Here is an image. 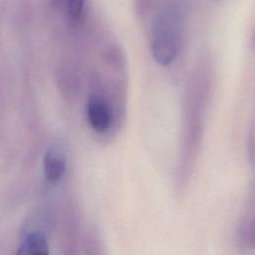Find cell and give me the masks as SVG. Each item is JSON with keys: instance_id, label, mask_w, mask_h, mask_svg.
<instances>
[{"instance_id": "obj_1", "label": "cell", "mask_w": 255, "mask_h": 255, "mask_svg": "<svg viewBox=\"0 0 255 255\" xmlns=\"http://www.w3.org/2000/svg\"><path fill=\"white\" fill-rule=\"evenodd\" d=\"M181 36V20L177 11L164 9L155 19L152 28L151 54L161 66H167L177 57Z\"/></svg>"}, {"instance_id": "obj_6", "label": "cell", "mask_w": 255, "mask_h": 255, "mask_svg": "<svg viewBox=\"0 0 255 255\" xmlns=\"http://www.w3.org/2000/svg\"><path fill=\"white\" fill-rule=\"evenodd\" d=\"M251 43H252V47L255 49V29H254V32H253V35H252Z\"/></svg>"}, {"instance_id": "obj_2", "label": "cell", "mask_w": 255, "mask_h": 255, "mask_svg": "<svg viewBox=\"0 0 255 255\" xmlns=\"http://www.w3.org/2000/svg\"><path fill=\"white\" fill-rule=\"evenodd\" d=\"M88 119L92 128L98 132L109 129L112 115L109 107L98 97H92L88 104Z\"/></svg>"}, {"instance_id": "obj_5", "label": "cell", "mask_w": 255, "mask_h": 255, "mask_svg": "<svg viewBox=\"0 0 255 255\" xmlns=\"http://www.w3.org/2000/svg\"><path fill=\"white\" fill-rule=\"evenodd\" d=\"M84 1L85 0H68V12L71 18L78 19L84 8Z\"/></svg>"}, {"instance_id": "obj_4", "label": "cell", "mask_w": 255, "mask_h": 255, "mask_svg": "<svg viewBox=\"0 0 255 255\" xmlns=\"http://www.w3.org/2000/svg\"><path fill=\"white\" fill-rule=\"evenodd\" d=\"M21 255H50L46 238L38 232L28 233L21 246Z\"/></svg>"}, {"instance_id": "obj_3", "label": "cell", "mask_w": 255, "mask_h": 255, "mask_svg": "<svg viewBox=\"0 0 255 255\" xmlns=\"http://www.w3.org/2000/svg\"><path fill=\"white\" fill-rule=\"evenodd\" d=\"M43 168L47 181L51 183L58 182L64 175L66 168L63 155L56 150H49L44 156Z\"/></svg>"}]
</instances>
